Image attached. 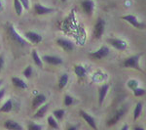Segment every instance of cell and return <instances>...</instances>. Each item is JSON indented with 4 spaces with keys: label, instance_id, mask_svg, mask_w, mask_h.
Segmentation results:
<instances>
[{
    "label": "cell",
    "instance_id": "cell-2",
    "mask_svg": "<svg viewBox=\"0 0 146 130\" xmlns=\"http://www.w3.org/2000/svg\"><path fill=\"white\" fill-rule=\"evenodd\" d=\"M139 59H140V54L137 55L131 56L129 58H127L124 62V67L125 68H135V70L141 72V68L139 67Z\"/></svg>",
    "mask_w": 146,
    "mask_h": 130
},
{
    "label": "cell",
    "instance_id": "cell-30",
    "mask_svg": "<svg viewBox=\"0 0 146 130\" xmlns=\"http://www.w3.org/2000/svg\"><path fill=\"white\" fill-rule=\"evenodd\" d=\"M133 91L135 96H136V97H140V96L145 95V89L144 88H139V87H136V88L133 89Z\"/></svg>",
    "mask_w": 146,
    "mask_h": 130
},
{
    "label": "cell",
    "instance_id": "cell-29",
    "mask_svg": "<svg viewBox=\"0 0 146 130\" xmlns=\"http://www.w3.org/2000/svg\"><path fill=\"white\" fill-rule=\"evenodd\" d=\"M138 81L135 79H129L128 81V83H127V85H128V87L129 89H131V90H133L135 88H136V87H138Z\"/></svg>",
    "mask_w": 146,
    "mask_h": 130
},
{
    "label": "cell",
    "instance_id": "cell-19",
    "mask_svg": "<svg viewBox=\"0 0 146 130\" xmlns=\"http://www.w3.org/2000/svg\"><path fill=\"white\" fill-rule=\"evenodd\" d=\"M74 74H76L78 77H80V78H82V77L86 76L87 70L83 67V66H81V65H76V66L74 67Z\"/></svg>",
    "mask_w": 146,
    "mask_h": 130
},
{
    "label": "cell",
    "instance_id": "cell-14",
    "mask_svg": "<svg viewBox=\"0 0 146 130\" xmlns=\"http://www.w3.org/2000/svg\"><path fill=\"white\" fill-rule=\"evenodd\" d=\"M45 102H46V96L44 95V94H42V93L37 94V95L33 98V100H32V103H31L32 109L39 108L40 106L43 105Z\"/></svg>",
    "mask_w": 146,
    "mask_h": 130
},
{
    "label": "cell",
    "instance_id": "cell-21",
    "mask_svg": "<svg viewBox=\"0 0 146 130\" xmlns=\"http://www.w3.org/2000/svg\"><path fill=\"white\" fill-rule=\"evenodd\" d=\"M12 109H13V102L12 100H7L3 104V106L0 108V113H10Z\"/></svg>",
    "mask_w": 146,
    "mask_h": 130
},
{
    "label": "cell",
    "instance_id": "cell-31",
    "mask_svg": "<svg viewBox=\"0 0 146 130\" xmlns=\"http://www.w3.org/2000/svg\"><path fill=\"white\" fill-rule=\"evenodd\" d=\"M27 128L29 130H41L42 128H43V126L40 125V124H36V123H33V122H32V123L28 124Z\"/></svg>",
    "mask_w": 146,
    "mask_h": 130
},
{
    "label": "cell",
    "instance_id": "cell-35",
    "mask_svg": "<svg viewBox=\"0 0 146 130\" xmlns=\"http://www.w3.org/2000/svg\"><path fill=\"white\" fill-rule=\"evenodd\" d=\"M78 128V126H74V125H72V126H69L67 128V130H75V129H77Z\"/></svg>",
    "mask_w": 146,
    "mask_h": 130
},
{
    "label": "cell",
    "instance_id": "cell-6",
    "mask_svg": "<svg viewBox=\"0 0 146 130\" xmlns=\"http://www.w3.org/2000/svg\"><path fill=\"white\" fill-rule=\"evenodd\" d=\"M108 43L111 44L112 47H114L115 49L120 51H125L128 48V43L125 40L119 39V38H109L107 40Z\"/></svg>",
    "mask_w": 146,
    "mask_h": 130
},
{
    "label": "cell",
    "instance_id": "cell-16",
    "mask_svg": "<svg viewBox=\"0 0 146 130\" xmlns=\"http://www.w3.org/2000/svg\"><path fill=\"white\" fill-rule=\"evenodd\" d=\"M4 127L10 130H23V126L20 125L17 121L12 119H8L4 122Z\"/></svg>",
    "mask_w": 146,
    "mask_h": 130
},
{
    "label": "cell",
    "instance_id": "cell-11",
    "mask_svg": "<svg viewBox=\"0 0 146 130\" xmlns=\"http://www.w3.org/2000/svg\"><path fill=\"white\" fill-rule=\"evenodd\" d=\"M80 115L82 117V119H83L85 121L87 122L90 126L92 127L93 129H98V126H96V120L94 119L93 117H92L91 115H89L88 113L84 112V111H80Z\"/></svg>",
    "mask_w": 146,
    "mask_h": 130
},
{
    "label": "cell",
    "instance_id": "cell-33",
    "mask_svg": "<svg viewBox=\"0 0 146 130\" xmlns=\"http://www.w3.org/2000/svg\"><path fill=\"white\" fill-rule=\"evenodd\" d=\"M3 68H4V57L0 56V72L3 70Z\"/></svg>",
    "mask_w": 146,
    "mask_h": 130
},
{
    "label": "cell",
    "instance_id": "cell-3",
    "mask_svg": "<svg viewBox=\"0 0 146 130\" xmlns=\"http://www.w3.org/2000/svg\"><path fill=\"white\" fill-rule=\"evenodd\" d=\"M105 29V21L103 19L100 18L98 22L96 23L95 27H94V37L96 39H100L102 34H104Z\"/></svg>",
    "mask_w": 146,
    "mask_h": 130
},
{
    "label": "cell",
    "instance_id": "cell-9",
    "mask_svg": "<svg viewBox=\"0 0 146 130\" xmlns=\"http://www.w3.org/2000/svg\"><path fill=\"white\" fill-rule=\"evenodd\" d=\"M34 12L36 15L39 16H43V15H48V14H51L52 12H54L53 8H48V7H45L39 3L34 4Z\"/></svg>",
    "mask_w": 146,
    "mask_h": 130
},
{
    "label": "cell",
    "instance_id": "cell-17",
    "mask_svg": "<svg viewBox=\"0 0 146 130\" xmlns=\"http://www.w3.org/2000/svg\"><path fill=\"white\" fill-rule=\"evenodd\" d=\"M12 83L15 87L17 88H20V89H27V84L25 83V81H23L22 78L20 77H12Z\"/></svg>",
    "mask_w": 146,
    "mask_h": 130
},
{
    "label": "cell",
    "instance_id": "cell-34",
    "mask_svg": "<svg viewBox=\"0 0 146 130\" xmlns=\"http://www.w3.org/2000/svg\"><path fill=\"white\" fill-rule=\"evenodd\" d=\"M4 95H5V89H4V88L0 89V101H1L2 99H3Z\"/></svg>",
    "mask_w": 146,
    "mask_h": 130
},
{
    "label": "cell",
    "instance_id": "cell-5",
    "mask_svg": "<svg viewBox=\"0 0 146 130\" xmlns=\"http://www.w3.org/2000/svg\"><path fill=\"white\" fill-rule=\"evenodd\" d=\"M122 19L126 22H128L129 23H131L133 27H135V28L138 29H143L145 27V23H141L137 20V18L133 15H126V16H122Z\"/></svg>",
    "mask_w": 146,
    "mask_h": 130
},
{
    "label": "cell",
    "instance_id": "cell-37",
    "mask_svg": "<svg viewBox=\"0 0 146 130\" xmlns=\"http://www.w3.org/2000/svg\"><path fill=\"white\" fill-rule=\"evenodd\" d=\"M3 3H2V1H1V0H0V12H2V11H3Z\"/></svg>",
    "mask_w": 146,
    "mask_h": 130
},
{
    "label": "cell",
    "instance_id": "cell-20",
    "mask_svg": "<svg viewBox=\"0 0 146 130\" xmlns=\"http://www.w3.org/2000/svg\"><path fill=\"white\" fill-rule=\"evenodd\" d=\"M31 57L33 59V62L35 63V65L39 68H42L43 67V61L41 60V58L39 57L38 53H37L36 50H32L31 52Z\"/></svg>",
    "mask_w": 146,
    "mask_h": 130
},
{
    "label": "cell",
    "instance_id": "cell-26",
    "mask_svg": "<svg viewBox=\"0 0 146 130\" xmlns=\"http://www.w3.org/2000/svg\"><path fill=\"white\" fill-rule=\"evenodd\" d=\"M53 115H54V117H55L56 119L60 120V119H63V117H64L65 111L62 110V109H60V110H56V111H54Z\"/></svg>",
    "mask_w": 146,
    "mask_h": 130
},
{
    "label": "cell",
    "instance_id": "cell-15",
    "mask_svg": "<svg viewBox=\"0 0 146 130\" xmlns=\"http://www.w3.org/2000/svg\"><path fill=\"white\" fill-rule=\"evenodd\" d=\"M108 90H109V85L108 84H103L100 86V90H98V103H100V105H102L103 102H104Z\"/></svg>",
    "mask_w": 146,
    "mask_h": 130
},
{
    "label": "cell",
    "instance_id": "cell-18",
    "mask_svg": "<svg viewBox=\"0 0 146 130\" xmlns=\"http://www.w3.org/2000/svg\"><path fill=\"white\" fill-rule=\"evenodd\" d=\"M48 108H49V104H45V105H41L39 107V109L37 110L36 113L34 115V117L35 119H41L45 115V113H47L48 111Z\"/></svg>",
    "mask_w": 146,
    "mask_h": 130
},
{
    "label": "cell",
    "instance_id": "cell-40",
    "mask_svg": "<svg viewBox=\"0 0 146 130\" xmlns=\"http://www.w3.org/2000/svg\"><path fill=\"white\" fill-rule=\"evenodd\" d=\"M60 1H62V2H65L66 0H60Z\"/></svg>",
    "mask_w": 146,
    "mask_h": 130
},
{
    "label": "cell",
    "instance_id": "cell-36",
    "mask_svg": "<svg viewBox=\"0 0 146 130\" xmlns=\"http://www.w3.org/2000/svg\"><path fill=\"white\" fill-rule=\"evenodd\" d=\"M133 129L135 130H144L143 129V127H140V126H135L133 127Z\"/></svg>",
    "mask_w": 146,
    "mask_h": 130
},
{
    "label": "cell",
    "instance_id": "cell-38",
    "mask_svg": "<svg viewBox=\"0 0 146 130\" xmlns=\"http://www.w3.org/2000/svg\"><path fill=\"white\" fill-rule=\"evenodd\" d=\"M128 128H129V126H128V125H127V124H125L124 126H123V127H122V128H121V130H127V129H128Z\"/></svg>",
    "mask_w": 146,
    "mask_h": 130
},
{
    "label": "cell",
    "instance_id": "cell-39",
    "mask_svg": "<svg viewBox=\"0 0 146 130\" xmlns=\"http://www.w3.org/2000/svg\"><path fill=\"white\" fill-rule=\"evenodd\" d=\"M2 83H3V80L0 79V86H1V84H2Z\"/></svg>",
    "mask_w": 146,
    "mask_h": 130
},
{
    "label": "cell",
    "instance_id": "cell-25",
    "mask_svg": "<svg viewBox=\"0 0 146 130\" xmlns=\"http://www.w3.org/2000/svg\"><path fill=\"white\" fill-rule=\"evenodd\" d=\"M47 121H48L49 126L52 127V128H54V129H58V128H60V126H58V121H56V119L54 117H52V115H50V117H48Z\"/></svg>",
    "mask_w": 146,
    "mask_h": 130
},
{
    "label": "cell",
    "instance_id": "cell-24",
    "mask_svg": "<svg viewBox=\"0 0 146 130\" xmlns=\"http://www.w3.org/2000/svg\"><path fill=\"white\" fill-rule=\"evenodd\" d=\"M14 8H15V11H16V14L18 16H21L23 13V7L21 3L20 0H14Z\"/></svg>",
    "mask_w": 146,
    "mask_h": 130
},
{
    "label": "cell",
    "instance_id": "cell-4",
    "mask_svg": "<svg viewBox=\"0 0 146 130\" xmlns=\"http://www.w3.org/2000/svg\"><path fill=\"white\" fill-rule=\"evenodd\" d=\"M109 52L110 50L107 46H102V47H100L98 50L90 53L89 56H90L93 60H101V59L105 58V57H107L109 55Z\"/></svg>",
    "mask_w": 146,
    "mask_h": 130
},
{
    "label": "cell",
    "instance_id": "cell-7",
    "mask_svg": "<svg viewBox=\"0 0 146 130\" xmlns=\"http://www.w3.org/2000/svg\"><path fill=\"white\" fill-rule=\"evenodd\" d=\"M25 38L32 44H38L43 40V37H42L41 35L34 31H27L25 34Z\"/></svg>",
    "mask_w": 146,
    "mask_h": 130
},
{
    "label": "cell",
    "instance_id": "cell-22",
    "mask_svg": "<svg viewBox=\"0 0 146 130\" xmlns=\"http://www.w3.org/2000/svg\"><path fill=\"white\" fill-rule=\"evenodd\" d=\"M142 107H143V105L141 102H138L137 104H136L135 111H133V120H135V121L140 117L141 112H142Z\"/></svg>",
    "mask_w": 146,
    "mask_h": 130
},
{
    "label": "cell",
    "instance_id": "cell-28",
    "mask_svg": "<svg viewBox=\"0 0 146 130\" xmlns=\"http://www.w3.org/2000/svg\"><path fill=\"white\" fill-rule=\"evenodd\" d=\"M32 74H33V70H32L31 66H28V67L25 68V70H23V76H25L27 78H30Z\"/></svg>",
    "mask_w": 146,
    "mask_h": 130
},
{
    "label": "cell",
    "instance_id": "cell-1",
    "mask_svg": "<svg viewBox=\"0 0 146 130\" xmlns=\"http://www.w3.org/2000/svg\"><path fill=\"white\" fill-rule=\"evenodd\" d=\"M7 32H8L10 38L13 40L15 43H17L21 46H27L28 45V42L25 39H23V37L16 31L15 27H14V25H12V23H8V25H7Z\"/></svg>",
    "mask_w": 146,
    "mask_h": 130
},
{
    "label": "cell",
    "instance_id": "cell-8",
    "mask_svg": "<svg viewBox=\"0 0 146 130\" xmlns=\"http://www.w3.org/2000/svg\"><path fill=\"white\" fill-rule=\"evenodd\" d=\"M42 61L45 62L49 65H53V66H58L62 64V59L60 58L58 56H52V55H45L42 58Z\"/></svg>",
    "mask_w": 146,
    "mask_h": 130
},
{
    "label": "cell",
    "instance_id": "cell-32",
    "mask_svg": "<svg viewBox=\"0 0 146 130\" xmlns=\"http://www.w3.org/2000/svg\"><path fill=\"white\" fill-rule=\"evenodd\" d=\"M20 1H21V3H22L23 8L27 9V10L29 9V1H28V0H20Z\"/></svg>",
    "mask_w": 146,
    "mask_h": 130
},
{
    "label": "cell",
    "instance_id": "cell-10",
    "mask_svg": "<svg viewBox=\"0 0 146 130\" xmlns=\"http://www.w3.org/2000/svg\"><path fill=\"white\" fill-rule=\"evenodd\" d=\"M125 113H126V109L125 108H122L121 110L117 111V112L115 113V115L107 121V126H111V125L116 124L117 122H118L119 120L124 117Z\"/></svg>",
    "mask_w": 146,
    "mask_h": 130
},
{
    "label": "cell",
    "instance_id": "cell-23",
    "mask_svg": "<svg viewBox=\"0 0 146 130\" xmlns=\"http://www.w3.org/2000/svg\"><path fill=\"white\" fill-rule=\"evenodd\" d=\"M67 82H68V74H62L60 77V79H58V87H60V89L64 88V87L67 85Z\"/></svg>",
    "mask_w": 146,
    "mask_h": 130
},
{
    "label": "cell",
    "instance_id": "cell-27",
    "mask_svg": "<svg viewBox=\"0 0 146 130\" xmlns=\"http://www.w3.org/2000/svg\"><path fill=\"white\" fill-rule=\"evenodd\" d=\"M73 103H74V98H73L72 96L66 94V95L64 96V101H63L64 106H65V107H69V106H71Z\"/></svg>",
    "mask_w": 146,
    "mask_h": 130
},
{
    "label": "cell",
    "instance_id": "cell-12",
    "mask_svg": "<svg viewBox=\"0 0 146 130\" xmlns=\"http://www.w3.org/2000/svg\"><path fill=\"white\" fill-rule=\"evenodd\" d=\"M56 43H58V46H60L63 50L66 51V52H71L73 49H74V45H73V43L67 39L60 38V39L56 40Z\"/></svg>",
    "mask_w": 146,
    "mask_h": 130
},
{
    "label": "cell",
    "instance_id": "cell-13",
    "mask_svg": "<svg viewBox=\"0 0 146 130\" xmlns=\"http://www.w3.org/2000/svg\"><path fill=\"white\" fill-rule=\"evenodd\" d=\"M83 11L87 15H92L95 9V3H94L93 0H83L81 3Z\"/></svg>",
    "mask_w": 146,
    "mask_h": 130
}]
</instances>
